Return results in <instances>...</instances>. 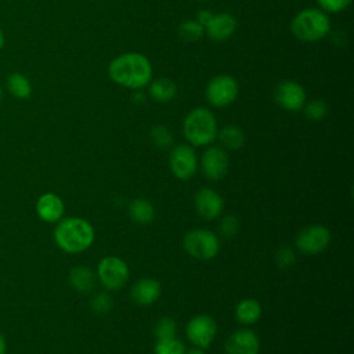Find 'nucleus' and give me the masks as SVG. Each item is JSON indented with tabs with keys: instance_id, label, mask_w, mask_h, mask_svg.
<instances>
[{
	"instance_id": "obj_1",
	"label": "nucleus",
	"mask_w": 354,
	"mask_h": 354,
	"mask_svg": "<svg viewBox=\"0 0 354 354\" xmlns=\"http://www.w3.org/2000/svg\"><path fill=\"white\" fill-rule=\"evenodd\" d=\"M108 75L111 80L122 87L140 90L152 80V65L141 53H123L111 61Z\"/></svg>"
},
{
	"instance_id": "obj_2",
	"label": "nucleus",
	"mask_w": 354,
	"mask_h": 354,
	"mask_svg": "<svg viewBox=\"0 0 354 354\" xmlns=\"http://www.w3.org/2000/svg\"><path fill=\"white\" fill-rule=\"evenodd\" d=\"M54 239L59 249L66 253H80L88 249L94 241L93 225L80 217H68L58 223Z\"/></svg>"
},
{
	"instance_id": "obj_3",
	"label": "nucleus",
	"mask_w": 354,
	"mask_h": 354,
	"mask_svg": "<svg viewBox=\"0 0 354 354\" xmlns=\"http://www.w3.org/2000/svg\"><path fill=\"white\" fill-rule=\"evenodd\" d=\"M217 120L207 108H195L184 118V137L195 147H206L213 142L217 137Z\"/></svg>"
},
{
	"instance_id": "obj_4",
	"label": "nucleus",
	"mask_w": 354,
	"mask_h": 354,
	"mask_svg": "<svg viewBox=\"0 0 354 354\" xmlns=\"http://www.w3.org/2000/svg\"><path fill=\"white\" fill-rule=\"evenodd\" d=\"M290 30L301 41H318L330 32V21L321 8H304L292 19Z\"/></svg>"
},
{
	"instance_id": "obj_5",
	"label": "nucleus",
	"mask_w": 354,
	"mask_h": 354,
	"mask_svg": "<svg viewBox=\"0 0 354 354\" xmlns=\"http://www.w3.org/2000/svg\"><path fill=\"white\" fill-rule=\"evenodd\" d=\"M185 252L198 260H210L220 250V239L209 230H192L183 241Z\"/></svg>"
},
{
	"instance_id": "obj_6",
	"label": "nucleus",
	"mask_w": 354,
	"mask_h": 354,
	"mask_svg": "<svg viewBox=\"0 0 354 354\" xmlns=\"http://www.w3.org/2000/svg\"><path fill=\"white\" fill-rule=\"evenodd\" d=\"M239 93L238 82L231 75H217L214 76L205 88V95L207 102L216 108H224L231 105Z\"/></svg>"
},
{
	"instance_id": "obj_7",
	"label": "nucleus",
	"mask_w": 354,
	"mask_h": 354,
	"mask_svg": "<svg viewBox=\"0 0 354 354\" xmlns=\"http://www.w3.org/2000/svg\"><path fill=\"white\" fill-rule=\"evenodd\" d=\"M97 275L106 289L116 290L127 282L130 272L127 264L120 257L106 256L100 261Z\"/></svg>"
},
{
	"instance_id": "obj_8",
	"label": "nucleus",
	"mask_w": 354,
	"mask_h": 354,
	"mask_svg": "<svg viewBox=\"0 0 354 354\" xmlns=\"http://www.w3.org/2000/svg\"><path fill=\"white\" fill-rule=\"evenodd\" d=\"M330 239V231L325 225L314 224L297 235L296 248L306 254H317L329 246Z\"/></svg>"
},
{
	"instance_id": "obj_9",
	"label": "nucleus",
	"mask_w": 354,
	"mask_h": 354,
	"mask_svg": "<svg viewBox=\"0 0 354 354\" xmlns=\"http://www.w3.org/2000/svg\"><path fill=\"white\" fill-rule=\"evenodd\" d=\"M187 337L199 348H206L212 344L217 333V325L210 315L201 314L191 318L185 328Z\"/></svg>"
},
{
	"instance_id": "obj_10",
	"label": "nucleus",
	"mask_w": 354,
	"mask_h": 354,
	"mask_svg": "<svg viewBox=\"0 0 354 354\" xmlns=\"http://www.w3.org/2000/svg\"><path fill=\"white\" fill-rule=\"evenodd\" d=\"M275 102L285 111H300L306 104V90L293 80H282L274 90Z\"/></svg>"
},
{
	"instance_id": "obj_11",
	"label": "nucleus",
	"mask_w": 354,
	"mask_h": 354,
	"mask_svg": "<svg viewBox=\"0 0 354 354\" xmlns=\"http://www.w3.org/2000/svg\"><path fill=\"white\" fill-rule=\"evenodd\" d=\"M170 169L180 180L191 178L198 169V158L195 151L185 144L174 147L170 152Z\"/></svg>"
},
{
	"instance_id": "obj_12",
	"label": "nucleus",
	"mask_w": 354,
	"mask_h": 354,
	"mask_svg": "<svg viewBox=\"0 0 354 354\" xmlns=\"http://www.w3.org/2000/svg\"><path fill=\"white\" fill-rule=\"evenodd\" d=\"M203 174L209 180H220L228 170V156L221 147H209L201 159Z\"/></svg>"
},
{
	"instance_id": "obj_13",
	"label": "nucleus",
	"mask_w": 354,
	"mask_h": 354,
	"mask_svg": "<svg viewBox=\"0 0 354 354\" xmlns=\"http://www.w3.org/2000/svg\"><path fill=\"white\" fill-rule=\"evenodd\" d=\"M259 336L250 329H238L225 342L227 354H259Z\"/></svg>"
},
{
	"instance_id": "obj_14",
	"label": "nucleus",
	"mask_w": 354,
	"mask_h": 354,
	"mask_svg": "<svg viewBox=\"0 0 354 354\" xmlns=\"http://www.w3.org/2000/svg\"><path fill=\"white\" fill-rule=\"evenodd\" d=\"M195 209L198 214L205 220H213L223 212V198L212 188H202L195 194Z\"/></svg>"
},
{
	"instance_id": "obj_15",
	"label": "nucleus",
	"mask_w": 354,
	"mask_h": 354,
	"mask_svg": "<svg viewBox=\"0 0 354 354\" xmlns=\"http://www.w3.org/2000/svg\"><path fill=\"white\" fill-rule=\"evenodd\" d=\"M205 35L212 40L221 41L232 36L236 29V19L230 12L212 14L210 19L205 24Z\"/></svg>"
},
{
	"instance_id": "obj_16",
	"label": "nucleus",
	"mask_w": 354,
	"mask_h": 354,
	"mask_svg": "<svg viewBox=\"0 0 354 354\" xmlns=\"http://www.w3.org/2000/svg\"><path fill=\"white\" fill-rule=\"evenodd\" d=\"M64 202L62 199L53 192L43 194L36 202V212L39 217L47 223L59 221L64 216Z\"/></svg>"
},
{
	"instance_id": "obj_17",
	"label": "nucleus",
	"mask_w": 354,
	"mask_h": 354,
	"mask_svg": "<svg viewBox=\"0 0 354 354\" xmlns=\"http://www.w3.org/2000/svg\"><path fill=\"white\" fill-rule=\"evenodd\" d=\"M159 296L160 285L152 278L138 279L130 290V297L137 306H151L159 299Z\"/></svg>"
},
{
	"instance_id": "obj_18",
	"label": "nucleus",
	"mask_w": 354,
	"mask_h": 354,
	"mask_svg": "<svg viewBox=\"0 0 354 354\" xmlns=\"http://www.w3.org/2000/svg\"><path fill=\"white\" fill-rule=\"evenodd\" d=\"M148 93L158 102H170L177 94V86L167 77H158L149 82Z\"/></svg>"
},
{
	"instance_id": "obj_19",
	"label": "nucleus",
	"mask_w": 354,
	"mask_h": 354,
	"mask_svg": "<svg viewBox=\"0 0 354 354\" xmlns=\"http://www.w3.org/2000/svg\"><path fill=\"white\" fill-rule=\"evenodd\" d=\"M69 282L77 292L88 293L95 286V275L88 267L79 266L71 270Z\"/></svg>"
},
{
	"instance_id": "obj_20",
	"label": "nucleus",
	"mask_w": 354,
	"mask_h": 354,
	"mask_svg": "<svg viewBox=\"0 0 354 354\" xmlns=\"http://www.w3.org/2000/svg\"><path fill=\"white\" fill-rule=\"evenodd\" d=\"M235 314L241 324L250 325L257 322L259 318L261 317V306L254 299H243L238 303L235 308Z\"/></svg>"
},
{
	"instance_id": "obj_21",
	"label": "nucleus",
	"mask_w": 354,
	"mask_h": 354,
	"mask_svg": "<svg viewBox=\"0 0 354 354\" xmlns=\"http://www.w3.org/2000/svg\"><path fill=\"white\" fill-rule=\"evenodd\" d=\"M129 213L131 218L138 224H149L155 218L153 205L144 198H138L133 201L129 206Z\"/></svg>"
},
{
	"instance_id": "obj_22",
	"label": "nucleus",
	"mask_w": 354,
	"mask_h": 354,
	"mask_svg": "<svg viewBox=\"0 0 354 354\" xmlns=\"http://www.w3.org/2000/svg\"><path fill=\"white\" fill-rule=\"evenodd\" d=\"M217 136L221 145L227 149L236 151L245 144V133L238 126H225L217 131Z\"/></svg>"
},
{
	"instance_id": "obj_23",
	"label": "nucleus",
	"mask_w": 354,
	"mask_h": 354,
	"mask_svg": "<svg viewBox=\"0 0 354 354\" xmlns=\"http://www.w3.org/2000/svg\"><path fill=\"white\" fill-rule=\"evenodd\" d=\"M7 87L10 90V93L19 98V100H25L32 93V86H30V82L29 79L22 75V73H11L8 76V80H7Z\"/></svg>"
},
{
	"instance_id": "obj_24",
	"label": "nucleus",
	"mask_w": 354,
	"mask_h": 354,
	"mask_svg": "<svg viewBox=\"0 0 354 354\" xmlns=\"http://www.w3.org/2000/svg\"><path fill=\"white\" fill-rule=\"evenodd\" d=\"M203 35H205V28L196 19L183 21L178 26V36L187 43H194L199 40Z\"/></svg>"
},
{
	"instance_id": "obj_25",
	"label": "nucleus",
	"mask_w": 354,
	"mask_h": 354,
	"mask_svg": "<svg viewBox=\"0 0 354 354\" xmlns=\"http://www.w3.org/2000/svg\"><path fill=\"white\" fill-rule=\"evenodd\" d=\"M303 108H304L306 118L314 122H318L328 115V105L324 100H319V98L311 100L310 102L304 104Z\"/></svg>"
},
{
	"instance_id": "obj_26",
	"label": "nucleus",
	"mask_w": 354,
	"mask_h": 354,
	"mask_svg": "<svg viewBox=\"0 0 354 354\" xmlns=\"http://www.w3.org/2000/svg\"><path fill=\"white\" fill-rule=\"evenodd\" d=\"M155 336H156V342H166V340L176 339L174 321L167 317L160 318L155 326Z\"/></svg>"
},
{
	"instance_id": "obj_27",
	"label": "nucleus",
	"mask_w": 354,
	"mask_h": 354,
	"mask_svg": "<svg viewBox=\"0 0 354 354\" xmlns=\"http://www.w3.org/2000/svg\"><path fill=\"white\" fill-rule=\"evenodd\" d=\"M149 136H151V140H152L153 145L160 148V149H166L173 144V134L165 126H155L151 130Z\"/></svg>"
},
{
	"instance_id": "obj_28",
	"label": "nucleus",
	"mask_w": 354,
	"mask_h": 354,
	"mask_svg": "<svg viewBox=\"0 0 354 354\" xmlns=\"http://www.w3.org/2000/svg\"><path fill=\"white\" fill-rule=\"evenodd\" d=\"M153 354H185V347L177 339H171V340H166V342H156Z\"/></svg>"
},
{
	"instance_id": "obj_29",
	"label": "nucleus",
	"mask_w": 354,
	"mask_h": 354,
	"mask_svg": "<svg viewBox=\"0 0 354 354\" xmlns=\"http://www.w3.org/2000/svg\"><path fill=\"white\" fill-rule=\"evenodd\" d=\"M113 306V299L106 292H100L91 299V308L97 314L108 313Z\"/></svg>"
},
{
	"instance_id": "obj_30",
	"label": "nucleus",
	"mask_w": 354,
	"mask_h": 354,
	"mask_svg": "<svg viewBox=\"0 0 354 354\" xmlns=\"http://www.w3.org/2000/svg\"><path fill=\"white\" fill-rule=\"evenodd\" d=\"M351 0H317V4L326 14H337L344 11L350 6Z\"/></svg>"
},
{
	"instance_id": "obj_31",
	"label": "nucleus",
	"mask_w": 354,
	"mask_h": 354,
	"mask_svg": "<svg viewBox=\"0 0 354 354\" xmlns=\"http://www.w3.org/2000/svg\"><path fill=\"white\" fill-rule=\"evenodd\" d=\"M239 230V221L235 216H225L220 223V232L225 238H232Z\"/></svg>"
},
{
	"instance_id": "obj_32",
	"label": "nucleus",
	"mask_w": 354,
	"mask_h": 354,
	"mask_svg": "<svg viewBox=\"0 0 354 354\" xmlns=\"http://www.w3.org/2000/svg\"><path fill=\"white\" fill-rule=\"evenodd\" d=\"M275 261L281 268H289L295 263V253L290 248H279L275 253Z\"/></svg>"
},
{
	"instance_id": "obj_33",
	"label": "nucleus",
	"mask_w": 354,
	"mask_h": 354,
	"mask_svg": "<svg viewBox=\"0 0 354 354\" xmlns=\"http://www.w3.org/2000/svg\"><path fill=\"white\" fill-rule=\"evenodd\" d=\"M210 17H212V12H210L209 10H201V11L198 12V15H196V21H198L201 25L205 26V24L210 19Z\"/></svg>"
},
{
	"instance_id": "obj_34",
	"label": "nucleus",
	"mask_w": 354,
	"mask_h": 354,
	"mask_svg": "<svg viewBox=\"0 0 354 354\" xmlns=\"http://www.w3.org/2000/svg\"><path fill=\"white\" fill-rule=\"evenodd\" d=\"M6 351H7V343L3 333L0 332V354H6Z\"/></svg>"
},
{
	"instance_id": "obj_35",
	"label": "nucleus",
	"mask_w": 354,
	"mask_h": 354,
	"mask_svg": "<svg viewBox=\"0 0 354 354\" xmlns=\"http://www.w3.org/2000/svg\"><path fill=\"white\" fill-rule=\"evenodd\" d=\"M185 354H205L203 351H202V348H199V347H196V348H191L188 353L185 351Z\"/></svg>"
},
{
	"instance_id": "obj_36",
	"label": "nucleus",
	"mask_w": 354,
	"mask_h": 354,
	"mask_svg": "<svg viewBox=\"0 0 354 354\" xmlns=\"http://www.w3.org/2000/svg\"><path fill=\"white\" fill-rule=\"evenodd\" d=\"M3 46H4V35H3V32L0 30V50L3 48Z\"/></svg>"
},
{
	"instance_id": "obj_37",
	"label": "nucleus",
	"mask_w": 354,
	"mask_h": 354,
	"mask_svg": "<svg viewBox=\"0 0 354 354\" xmlns=\"http://www.w3.org/2000/svg\"><path fill=\"white\" fill-rule=\"evenodd\" d=\"M1 98H3V90H1V87H0V101H1Z\"/></svg>"
},
{
	"instance_id": "obj_38",
	"label": "nucleus",
	"mask_w": 354,
	"mask_h": 354,
	"mask_svg": "<svg viewBox=\"0 0 354 354\" xmlns=\"http://www.w3.org/2000/svg\"><path fill=\"white\" fill-rule=\"evenodd\" d=\"M199 1H202V0H199Z\"/></svg>"
}]
</instances>
